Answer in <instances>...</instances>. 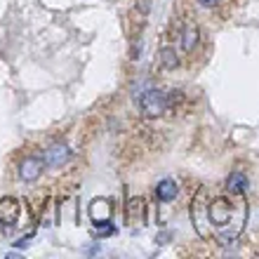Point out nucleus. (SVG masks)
Wrapping results in <instances>:
<instances>
[{
    "instance_id": "nucleus-8",
    "label": "nucleus",
    "mask_w": 259,
    "mask_h": 259,
    "mask_svg": "<svg viewBox=\"0 0 259 259\" xmlns=\"http://www.w3.org/2000/svg\"><path fill=\"white\" fill-rule=\"evenodd\" d=\"M90 217H92V222H106V219H111V203L104 200V198H95L90 203Z\"/></svg>"
},
{
    "instance_id": "nucleus-11",
    "label": "nucleus",
    "mask_w": 259,
    "mask_h": 259,
    "mask_svg": "<svg viewBox=\"0 0 259 259\" xmlns=\"http://www.w3.org/2000/svg\"><path fill=\"white\" fill-rule=\"evenodd\" d=\"M95 231H97V238H106L111 233H116V229L111 224V219H106V222H95Z\"/></svg>"
},
{
    "instance_id": "nucleus-2",
    "label": "nucleus",
    "mask_w": 259,
    "mask_h": 259,
    "mask_svg": "<svg viewBox=\"0 0 259 259\" xmlns=\"http://www.w3.org/2000/svg\"><path fill=\"white\" fill-rule=\"evenodd\" d=\"M139 109H142L144 116H149V118L163 116V111L167 109L165 92H163V90H156V88L144 90L142 95H139Z\"/></svg>"
},
{
    "instance_id": "nucleus-7",
    "label": "nucleus",
    "mask_w": 259,
    "mask_h": 259,
    "mask_svg": "<svg viewBox=\"0 0 259 259\" xmlns=\"http://www.w3.org/2000/svg\"><path fill=\"white\" fill-rule=\"evenodd\" d=\"M179 193V186L175 179H163V182H158L156 184V198L158 200H163V203H170L175 200Z\"/></svg>"
},
{
    "instance_id": "nucleus-1",
    "label": "nucleus",
    "mask_w": 259,
    "mask_h": 259,
    "mask_svg": "<svg viewBox=\"0 0 259 259\" xmlns=\"http://www.w3.org/2000/svg\"><path fill=\"white\" fill-rule=\"evenodd\" d=\"M191 222L203 238L229 245L240 236L247 222L245 196L226 189V196L210 198V186H200L191 203Z\"/></svg>"
},
{
    "instance_id": "nucleus-12",
    "label": "nucleus",
    "mask_w": 259,
    "mask_h": 259,
    "mask_svg": "<svg viewBox=\"0 0 259 259\" xmlns=\"http://www.w3.org/2000/svg\"><path fill=\"white\" fill-rule=\"evenodd\" d=\"M219 0H198V5H203V7H214Z\"/></svg>"
},
{
    "instance_id": "nucleus-4",
    "label": "nucleus",
    "mask_w": 259,
    "mask_h": 259,
    "mask_svg": "<svg viewBox=\"0 0 259 259\" xmlns=\"http://www.w3.org/2000/svg\"><path fill=\"white\" fill-rule=\"evenodd\" d=\"M19 210L21 205L14 198H0V224L5 229H12L19 222Z\"/></svg>"
},
{
    "instance_id": "nucleus-6",
    "label": "nucleus",
    "mask_w": 259,
    "mask_h": 259,
    "mask_svg": "<svg viewBox=\"0 0 259 259\" xmlns=\"http://www.w3.org/2000/svg\"><path fill=\"white\" fill-rule=\"evenodd\" d=\"M198 40H200V31H198V26L193 21H189L184 26V31H182V50H184L186 55H191L193 50H196Z\"/></svg>"
},
{
    "instance_id": "nucleus-10",
    "label": "nucleus",
    "mask_w": 259,
    "mask_h": 259,
    "mask_svg": "<svg viewBox=\"0 0 259 259\" xmlns=\"http://www.w3.org/2000/svg\"><path fill=\"white\" fill-rule=\"evenodd\" d=\"M160 64H163L165 71H175V68L179 66V55H177V50L170 48V45L160 50Z\"/></svg>"
},
{
    "instance_id": "nucleus-3",
    "label": "nucleus",
    "mask_w": 259,
    "mask_h": 259,
    "mask_svg": "<svg viewBox=\"0 0 259 259\" xmlns=\"http://www.w3.org/2000/svg\"><path fill=\"white\" fill-rule=\"evenodd\" d=\"M68 158H71V149L66 144H52L42 153V163L48 167H62V165L68 163Z\"/></svg>"
},
{
    "instance_id": "nucleus-9",
    "label": "nucleus",
    "mask_w": 259,
    "mask_h": 259,
    "mask_svg": "<svg viewBox=\"0 0 259 259\" xmlns=\"http://www.w3.org/2000/svg\"><path fill=\"white\" fill-rule=\"evenodd\" d=\"M226 189L233 193H240V196H245L247 193V177L243 175V172H231L229 175V179H226Z\"/></svg>"
},
{
    "instance_id": "nucleus-5",
    "label": "nucleus",
    "mask_w": 259,
    "mask_h": 259,
    "mask_svg": "<svg viewBox=\"0 0 259 259\" xmlns=\"http://www.w3.org/2000/svg\"><path fill=\"white\" fill-rule=\"evenodd\" d=\"M42 167H45V163H42V158H24L19 165V177L21 182H26V184H33L35 179H40L42 175Z\"/></svg>"
}]
</instances>
